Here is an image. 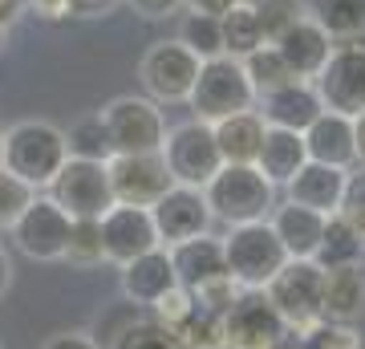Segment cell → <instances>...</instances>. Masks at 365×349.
I'll list each match as a JSON object with an SVG mask.
<instances>
[{
	"label": "cell",
	"instance_id": "6da1fadb",
	"mask_svg": "<svg viewBox=\"0 0 365 349\" xmlns=\"http://www.w3.org/2000/svg\"><path fill=\"white\" fill-rule=\"evenodd\" d=\"M66 158H69L66 130L53 126V122L25 118V122L4 130V163L0 167L9 175H16L33 191H49L57 171L66 167Z\"/></svg>",
	"mask_w": 365,
	"mask_h": 349
},
{
	"label": "cell",
	"instance_id": "f546056e",
	"mask_svg": "<svg viewBox=\"0 0 365 349\" xmlns=\"http://www.w3.org/2000/svg\"><path fill=\"white\" fill-rule=\"evenodd\" d=\"M106 349H187V345L179 341L175 329H167V325L155 321L150 313H143L138 321L126 325V329H122V333H118Z\"/></svg>",
	"mask_w": 365,
	"mask_h": 349
},
{
	"label": "cell",
	"instance_id": "ee69618b",
	"mask_svg": "<svg viewBox=\"0 0 365 349\" xmlns=\"http://www.w3.org/2000/svg\"><path fill=\"white\" fill-rule=\"evenodd\" d=\"M118 0H73V9L81 13H106V9H114Z\"/></svg>",
	"mask_w": 365,
	"mask_h": 349
},
{
	"label": "cell",
	"instance_id": "ab89813d",
	"mask_svg": "<svg viewBox=\"0 0 365 349\" xmlns=\"http://www.w3.org/2000/svg\"><path fill=\"white\" fill-rule=\"evenodd\" d=\"M232 4H240V0H182L187 13H203V16H223Z\"/></svg>",
	"mask_w": 365,
	"mask_h": 349
},
{
	"label": "cell",
	"instance_id": "4fadbf2b",
	"mask_svg": "<svg viewBox=\"0 0 365 349\" xmlns=\"http://www.w3.org/2000/svg\"><path fill=\"white\" fill-rule=\"evenodd\" d=\"M150 223H155V232H158V244L175 248V244H182V240L207 236L215 220H211V207H207V199H203L199 187H179V183H170L167 191L150 203Z\"/></svg>",
	"mask_w": 365,
	"mask_h": 349
},
{
	"label": "cell",
	"instance_id": "484cf974",
	"mask_svg": "<svg viewBox=\"0 0 365 349\" xmlns=\"http://www.w3.org/2000/svg\"><path fill=\"white\" fill-rule=\"evenodd\" d=\"M220 33H223V57L244 61L248 53H256L264 45L260 21H256V4H252V0L232 4V9L220 16Z\"/></svg>",
	"mask_w": 365,
	"mask_h": 349
},
{
	"label": "cell",
	"instance_id": "7402d4cb",
	"mask_svg": "<svg viewBox=\"0 0 365 349\" xmlns=\"http://www.w3.org/2000/svg\"><path fill=\"white\" fill-rule=\"evenodd\" d=\"M268 223H272L280 248L288 252V260H313L317 256V244H321V232H325V216H317V211L292 203V199H280L272 207Z\"/></svg>",
	"mask_w": 365,
	"mask_h": 349
},
{
	"label": "cell",
	"instance_id": "2e32d148",
	"mask_svg": "<svg viewBox=\"0 0 365 349\" xmlns=\"http://www.w3.org/2000/svg\"><path fill=\"white\" fill-rule=\"evenodd\" d=\"M175 285H179V280H175V268H170L167 248H150V252H143V256H134L130 264L118 268L122 300H130V305H138V309H146V313L155 309Z\"/></svg>",
	"mask_w": 365,
	"mask_h": 349
},
{
	"label": "cell",
	"instance_id": "8fae6325",
	"mask_svg": "<svg viewBox=\"0 0 365 349\" xmlns=\"http://www.w3.org/2000/svg\"><path fill=\"white\" fill-rule=\"evenodd\" d=\"M313 90L325 110L345 118L365 114V45L361 41H345L333 45L329 61L313 78Z\"/></svg>",
	"mask_w": 365,
	"mask_h": 349
},
{
	"label": "cell",
	"instance_id": "d590c367",
	"mask_svg": "<svg viewBox=\"0 0 365 349\" xmlns=\"http://www.w3.org/2000/svg\"><path fill=\"white\" fill-rule=\"evenodd\" d=\"M33 195H37L33 187H25L16 175H9V171L0 167V236L21 220V211L33 203Z\"/></svg>",
	"mask_w": 365,
	"mask_h": 349
},
{
	"label": "cell",
	"instance_id": "44dd1931",
	"mask_svg": "<svg viewBox=\"0 0 365 349\" xmlns=\"http://www.w3.org/2000/svg\"><path fill=\"white\" fill-rule=\"evenodd\" d=\"M333 45H337V41L329 37L313 16H304L300 25H292L284 37L276 41L272 49L284 57V65L292 69V78H297V81H313L317 74H321V65L329 61Z\"/></svg>",
	"mask_w": 365,
	"mask_h": 349
},
{
	"label": "cell",
	"instance_id": "cb8c5ba5",
	"mask_svg": "<svg viewBox=\"0 0 365 349\" xmlns=\"http://www.w3.org/2000/svg\"><path fill=\"white\" fill-rule=\"evenodd\" d=\"M304 163H309V155H304V134L268 126V130H264V143H260V155H256L252 167L260 171L272 187H284V183L292 179Z\"/></svg>",
	"mask_w": 365,
	"mask_h": 349
},
{
	"label": "cell",
	"instance_id": "7a4b0ae2",
	"mask_svg": "<svg viewBox=\"0 0 365 349\" xmlns=\"http://www.w3.org/2000/svg\"><path fill=\"white\" fill-rule=\"evenodd\" d=\"M280 187L264 179L256 167H235V163H223L211 183L203 187V199L211 207V220L227 223V228H244V223H264L272 216V207Z\"/></svg>",
	"mask_w": 365,
	"mask_h": 349
},
{
	"label": "cell",
	"instance_id": "e0dca14e",
	"mask_svg": "<svg viewBox=\"0 0 365 349\" xmlns=\"http://www.w3.org/2000/svg\"><path fill=\"white\" fill-rule=\"evenodd\" d=\"M321 98H317L313 81H288L280 90L272 93H260L256 98V114L264 118V126H276V130H304L313 126L317 118H321Z\"/></svg>",
	"mask_w": 365,
	"mask_h": 349
},
{
	"label": "cell",
	"instance_id": "52a82bcc",
	"mask_svg": "<svg viewBox=\"0 0 365 349\" xmlns=\"http://www.w3.org/2000/svg\"><path fill=\"white\" fill-rule=\"evenodd\" d=\"M158 155L167 163V175L170 183L179 187H207L211 175L223 167L220 158V146H215V130L199 118H187L179 126H167V138L158 146Z\"/></svg>",
	"mask_w": 365,
	"mask_h": 349
},
{
	"label": "cell",
	"instance_id": "8992f818",
	"mask_svg": "<svg viewBox=\"0 0 365 349\" xmlns=\"http://www.w3.org/2000/svg\"><path fill=\"white\" fill-rule=\"evenodd\" d=\"M220 240H223V268L240 288H264L288 260V252L280 248L268 220L227 228V236H220Z\"/></svg>",
	"mask_w": 365,
	"mask_h": 349
},
{
	"label": "cell",
	"instance_id": "bcb514c9",
	"mask_svg": "<svg viewBox=\"0 0 365 349\" xmlns=\"http://www.w3.org/2000/svg\"><path fill=\"white\" fill-rule=\"evenodd\" d=\"M284 349H309V345H304V341H300V345H284Z\"/></svg>",
	"mask_w": 365,
	"mask_h": 349
},
{
	"label": "cell",
	"instance_id": "5b68a950",
	"mask_svg": "<svg viewBox=\"0 0 365 349\" xmlns=\"http://www.w3.org/2000/svg\"><path fill=\"white\" fill-rule=\"evenodd\" d=\"M114 155H158L167 138V114L146 93H122L98 110Z\"/></svg>",
	"mask_w": 365,
	"mask_h": 349
},
{
	"label": "cell",
	"instance_id": "1f68e13d",
	"mask_svg": "<svg viewBox=\"0 0 365 349\" xmlns=\"http://www.w3.org/2000/svg\"><path fill=\"white\" fill-rule=\"evenodd\" d=\"M256 4V21H260L264 45H276L292 25H300L309 16V4L304 0H252Z\"/></svg>",
	"mask_w": 365,
	"mask_h": 349
},
{
	"label": "cell",
	"instance_id": "9a60e30c",
	"mask_svg": "<svg viewBox=\"0 0 365 349\" xmlns=\"http://www.w3.org/2000/svg\"><path fill=\"white\" fill-rule=\"evenodd\" d=\"M106 171H110L114 203L150 207L158 195L170 187V175H167L163 155H114L110 163H106Z\"/></svg>",
	"mask_w": 365,
	"mask_h": 349
},
{
	"label": "cell",
	"instance_id": "4dcf8cb0",
	"mask_svg": "<svg viewBox=\"0 0 365 349\" xmlns=\"http://www.w3.org/2000/svg\"><path fill=\"white\" fill-rule=\"evenodd\" d=\"M244 74H248L256 98H260V93L280 90V86H288V81H297V78H292V69L284 65V57H280L272 45H260L256 53H248V57H244Z\"/></svg>",
	"mask_w": 365,
	"mask_h": 349
},
{
	"label": "cell",
	"instance_id": "ac0fdd59",
	"mask_svg": "<svg viewBox=\"0 0 365 349\" xmlns=\"http://www.w3.org/2000/svg\"><path fill=\"white\" fill-rule=\"evenodd\" d=\"M353 171H337L325 167V163H304V167L284 183V199L309 207L317 216H337L341 199H345V187H349Z\"/></svg>",
	"mask_w": 365,
	"mask_h": 349
},
{
	"label": "cell",
	"instance_id": "d4e9b609",
	"mask_svg": "<svg viewBox=\"0 0 365 349\" xmlns=\"http://www.w3.org/2000/svg\"><path fill=\"white\" fill-rule=\"evenodd\" d=\"M215 146H220V158L223 163H235V167H252L256 155H260V143H264V118L256 110H244V114H232L215 122Z\"/></svg>",
	"mask_w": 365,
	"mask_h": 349
},
{
	"label": "cell",
	"instance_id": "83f0119b",
	"mask_svg": "<svg viewBox=\"0 0 365 349\" xmlns=\"http://www.w3.org/2000/svg\"><path fill=\"white\" fill-rule=\"evenodd\" d=\"M317 264L321 268H349V264H361L365 260V244L357 240L349 223L341 216H325V232H321V244H317Z\"/></svg>",
	"mask_w": 365,
	"mask_h": 349
},
{
	"label": "cell",
	"instance_id": "8d00e7d4",
	"mask_svg": "<svg viewBox=\"0 0 365 349\" xmlns=\"http://www.w3.org/2000/svg\"><path fill=\"white\" fill-rule=\"evenodd\" d=\"M337 216L349 223L353 232H357V240L365 244V171L361 175H349V187H345V199H341Z\"/></svg>",
	"mask_w": 365,
	"mask_h": 349
},
{
	"label": "cell",
	"instance_id": "3957f363",
	"mask_svg": "<svg viewBox=\"0 0 365 349\" xmlns=\"http://www.w3.org/2000/svg\"><path fill=\"white\" fill-rule=\"evenodd\" d=\"M215 345L220 349H284L288 325L264 297V288H240L232 305L215 317Z\"/></svg>",
	"mask_w": 365,
	"mask_h": 349
},
{
	"label": "cell",
	"instance_id": "60d3db41",
	"mask_svg": "<svg viewBox=\"0 0 365 349\" xmlns=\"http://www.w3.org/2000/svg\"><path fill=\"white\" fill-rule=\"evenodd\" d=\"M9 288H13V256H9V248L0 244V300H4Z\"/></svg>",
	"mask_w": 365,
	"mask_h": 349
},
{
	"label": "cell",
	"instance_id": "5bb4252c",
	"mask_svg": "<svg viewBox=\"0 0 365 349\" xmlns=\"http://www.w3.org/2000/svg\"><path fill=\"white\" fill-rule=\"evenodd\" d=\"M102 252H106V264H130L134 256H143L150 248H163L158 244V232L150 223V207H130V203H114L106 211L102 220Z\"/></svg>",
	"mask_w": 365,
	"mask_h": 349
},
{
	"label": "cell",
	"instance_id": "603a6c76",
	"mask_svg": "<svg viewBox=\"0 0 365 349\" xmlns=\"http://www.w3.org/2000/svg\"><path fill=\"white\" fill-rule=\"evenodd\" d=\"M365 317V272L361 264L349 268H329L321 285V321L357 325Z\"/></svg>",
	"mask_w": 365,
	"mask_h": 349
},
{
	"label": "cell",
	"instance_id": "7bdbcfd3",
	"mask_svg": "<svg viewBox=\"0 0 365 349\" xmlns=\"http://www.w3.org/2000/svg\"><path fill=\"white\" fill-rule=\"evenodd\" d=\"M353 143H357V163H361V171H365V114L353 118Z\"/></svg>",
	"mask_w": 365,
	"mask_h": 349
},
{
	"label": "cell",
	"instance_id": "f6af8a7d",
	"mask_svg": "<svg viewBox=\"0 0 365 349\" xmlns=\"http://www.w3.org/2000/svg\"><path fill=\"white\" fill-rule=\"evenodd\" d=\"M0 163H4V130H0Z\"/></svg>",
	"mask_w": 365,
	"mask_h": 349
},
{
	"label": "cell",
	"instance_id": "74e56055",
	"mask_svg": "<svg viewBox=\"0 0 365 349\" xmlns=\"http://www.w3.org/2000/svg\"><path fill=\"white\" fill-rule=\"evenodd\" d=\"M134 13L143 16V21H167L182 9V0H126Z\"/></svg>",
	"mask_w": 365,
	"mask_h": 349
},
{
	"label": "cell",
	"instance_id": "30bf717a",
	"mask_svg": "<svg viewBox=\"0 0 365 349\" xmlns=\"http://www.w3.org/2000/svg\"><path fill=\"white\" fill-rule=\"evenodd\" d=\"M45 195L69 220H102L114 207L110 171H106V163H90V158H66V167L57 171V179L49 183Z\"/></svg>",
	"mask_w": 365,
	"mask_h": 349
},
{
	"label": "cell",
	"instance_id": "277c9868",
	"mask_svg": "<svg viewBox=\"0 0 365 349\" xmlns=\"http://www.w3.org/2000/svg\"><path fill=\"white\" fill-rule=\"evenodd\" d=\"M187 106H191V118L207 122V126H215L232 114H244V110H256V90L244 74V61H235V57L203 61L195 86L187 93Z\"/></svg>",
	"mask_w": 365,
	"mask_h": 349
},
{
	"label": "cell",
	"instance_id": "4316f807",
	"mask_svg": "<svg viewBox=\"0 0 365 349\" xmlns=\"http://www.w3.org/2000/svg\"><path fill=\"white\" fill-rule=\"evenodd\" d=\"M309 16L333 41L365 37V0H309Z\"/></svg>",
	"mask_w": 365,
	"mask_h": 349
},
{
	"label": "cell",
	"instance_id": "d6a6232c",
	"mask_svg": "<svg viewBox=\"0 0 365 349\" xmlns=\"http://www.w3.org/2000/svg\"><path fill=\"white\" fill-rule=\"evenodd\" d=\"M187 49L195 53L199 61L223 57V33H220V16H203V13H187L179 25V37Z\"/></svg>",
	"mask_w": 365,
	"mask_h": 349
},
{
	"label": "cell",
	"instance_id": "f1b7e54d",
	"mask_svg": "<svg viewBox=\"0 0 365 349\" xmlns=\"http://www.w3.org/2000/svg\"><path fill=\"white\" fill-rule=\"evenodd\" d=\"M66 146H69V158H90V163H110V158H114L110 134H106L98 114L73 122V126L66 130Z\"/></svg>",
	"mask_w": 365,
	"mask_h": 349
},
{
	"label": "cell",
	"instance_id": "d6986e66",
	"mask_svg": "<svg viewBox=\"0 0 365 349\" xmlns=\"http://www.w3.org/2000/svg\"><path fill=\"white\" fill-rule=\"evenodd\" d=\"M167 256H170V268H175L179 288H187V293H199L203 285L227 276V268H223V240L211 232L167 248Z\"/></svg>",
	"mask_w": 365,
	"mask_h": 349
},
{
	"label": "cell",
	"instance_id": "f35d334b",
	"mask_svg": "<svg viewBox=\"0 0 365 349\" xmlns=\"http://www.w3.org/2000/svg\"><path fill=\"white\" fill-rule=\"evenodd\" d=\"M41 349H98V341L86 329H69V333H53Z\"/></svg>",
	"mask_w": 365,
	"mask_h": 349
},
{
	"label": "cell",
	"instance_id": "ffe728a7",
	"mask_svg": "<svg viewBox=\"0 0 365 349\" xmlns=\"http://www.w3.org/2000/svg\"><path fill=\"white\" fill-rule=\"evenodd\" d=\"M304 155L309 163H325L337 171H353L357 167V143H353V118L321 110L313 126L304 130Z\"/></svg>",
	"mask_w": 365,
	"mask_h": 349
},
{
	"label": "cell",
	"instance_id": "e575fe53",
	"mask_svg": "<svg viewBox=\"0 0 365 349\" xmlns=\"http://www.w3.org/2000/svg\"><path fill=\"white\" fill-rule=\"evenodd\" d=\"M300 337H304L309 349H365V333L357 325H345V321H317Z\"/></svg>",
	"mask_w": 365,
	"mask_h": 349
},
{
	"label": "cell",
	"instance_id": "7dc6e473",
	"mask_svg": "<svg viewBox=\"0 0 365 349\" xmlns=\"http://www.w3.org/2000/svg\"><path fill=\"white\" fill-rule=\"evenodd\" d=\"M361 45H365V41H361Z\"/></svg>",
	"mask_w": 365,
	"mask_h": 349
},
{
	"label": "cell",
	"instance_id": "836d02e7",
	"mask_svg": "<svg viewBox=\"0 0 365 349\" xmlns=\"http://www.w3.org/2000/svg\"><path fill=\"white\" fill-rule=\"evenodd\" d=\"M66 264H73V268L90 272L98 268V264H106V252H102V228H98V220H73V228H69V240H66Z\"/></svg>",
	"mask_w": 365,
	"mask_h": 349
},
{
	"label": "cell",
	"instance_id": "ba28073f",
	"mask_svg": "<svg viewBox=\"0 0 365 349\" xmlns=\"http://www.w3.org/2000/svg\"><path fill=\"white\" fill-rule=\"evenodd\" d=\"M321 285L325 268L317 260H284V268L264 285V297L272 300L288 333H304L321 321Z\"/></svg>",
	"mask_w": 365,
	"mask_h": 349
},
{
	"label": "cell",
	"instance_id": "7c38bea8",
	"mask_svg": "<svg viewBox=\"0 0 365 349\" xmlns=\"http://www.w3.org/2000/svg\"><path fill=\"white\" fill-rule=\"evenodd\" d=\"M69 228H73V220L45 191H37L33 203L21 211V220L9 228V240H13V248L21 256L41 260V264H57V260L66 256Z\"/></svg>",
	"mask_w": 365,
	"mask_h": 349
},
{
	"label": "cell",
	"instance_id": "b9f144b4",
	"mask_svg": "<svg viewBox=\"0 0 365 349\" xmlns=\"http://www.w3.org/2000/svg\"><path fill=\"white\" fill-rule=\"evenodd\" d=\"M21 9H25V0H0V29H9L21 16Z\"/></svg>",
	"mask_w": 365,
	"mask_h": 349
},
{
	"label": "cell",
	"instance_id": "c3c4849f",
	"mask_svg": "<svg viewBox=\"0 0 365 349\" xmlns=\"http://www.w3.org/2000/svg\"><path fill=\"white\" fill-rule=\"evenodd\" d=\"M0 349H4V345H0Z\"/></svg>",
	"mask_w": 365,
	"mask_h": 349
},
{
	"label": "cell",
	"instance_id": "9c48e42d",
	"mask_svg": "<svg viewBox=\"0 0 365 349\" xmlns=\"http://www.w3.org/2000/svg\"><path fill=\"white\" fill-rule=\"evenodd\" d=\"M199 57L182 41H155L138 61V81L150 102L158 106H187V93L199 78Z\"/></svg>",
	"mask_w": 365,
	"mask_h": 349
}]
</instances>
